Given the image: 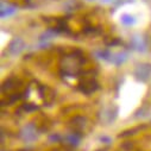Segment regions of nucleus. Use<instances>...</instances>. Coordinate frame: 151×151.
<instances>
[{
    "mask_svg": "<svg viewBox=\"0 0 151 151\" xmlns=\"http://www.w3.org/2000/svg\"><path fill=\"white\" fill-rule=\"evenodd\" d=\"M83 62H85V58L81 51L70 52L69 55L63 56L61 60V63H60L61 73L69 78L78 76L81 73Z\"/></svg>",
    "mask_w": 151,
    "mask_h": 151,
    "instance_id": "1",
    "label": "nucleus"
},
{
    "mask_svg": "<svg viewBox=\"0 0 151 151\" xmlns=\"http://www.w3.org/2000/svg\"><path fill=\"white\" fill-rule=\"evenodd\" d=\"M98 56L101 60L107 61L108 63H112L114 65H120V64L125 63L129 60V51L122 50V51H118V52H113L109 49H105V50L98 51Z\"/></svg>",
    "mask_w": 151,
    "mask_h": 151,
    "instance_id": "2",
    "label": "nucleus"
},
{
    "mask_svg": "<svg viewBox=\"0 0 151 151\" xmlns=\"http://www.w3.org/2000/svg\"><path fill=\"white\" fill-rule=\"evenodd\" d=\"M40 136V131L37 129L33 124H27L25 125L20 132H19V137L25 142V143H31V142H35Z\"/></svg>",
    "mask_w": 151,
    "mask_h": 151,
    "instance_id": "3",
    "label": "nucleus"
},
{
    "mask_svg": "<svg viewBox=\"0 0 151 151\" xmlns=\"http://www.w3.org/2000/svg\"><path fill=\"white\" fill-rule=\"evenodd\" d=\"M119 108L116 105H111L108 107H105L100 112V120L105 124H112L118 117Z\"/></svg>",
    "mask_w": 151,
    "mask_h": 151,
    "instance_id": "4",
    "label": "nucleus"
},
{
    "mask_svg": "<svg viewBox=\"0 0 151 151\" xmlns=\"http://www.w3.org/2000/svg\"><path fill=\"white\" fill-rule=\"evenodd\" d=\"M134 78L137 81L146 82L151 78V64L150 63H140L134 69Z\"/></svg>",
    "mask_w": 151,
    "mask_h": 151,
    "instance_id": "5",
    "label": "nucleus"
},
{
    "mask_svg": "<svg viewBox=\"0 0 151 151\" xmlns=\"http://www.w3.org/2000/svg\"><path fill=\"white\" fill-rule=\"evenodd\" d=\"M98 88H99V85H98L95 78H93V76H91V78H85V79H82V80L80 81V83H79V89H80L82 93L87 94V95L94 93Z\"/></svg>",
    "mask_w": 151,
    "mask_h": 151,
    "instance_id": "6",
    "label": "nucleus"
},
{
    "mask_svg": "<svg viewBox=\"0 0 151 151\" xmlns=\"http://www.w3.org/2000/svg\"><path fill=\"white\" fill-rule=\"evenodd\" d=\"M20 83H22L20 80H18L17 78H10V79H7L3 83V86H1V93H3V95L6 96V95L16 94L14 92L17 89H19Z\"/></svg>",
    "mask_w": 151,
    "mask_h": 151,
    "instance_id": "7",
    "label": "nucleus"
},
{
    "mask_svg": "<svg viewBox=\"0 0 151 151\" xmlns=\"http://www.w3.org/2000/svg\"><path fill=\"white\" fill-rule=\"evenodd\" d=\"M71 130L73 132L80 134L81 137L87 132V127H88V122L86 118L83 117H76L74 118L73 122H71Z\"/></svg>",
    "mask_w": 151,
    "mask_h": 151,
    "instance_id": "8",
    "label": "nucleus"
},
{
    "mask_svg": "<svg viewBox=\"0 0 151 151\" xmlns=\"http://www.w3.org/2000/svg\"><path fill=\"white\" fill-rule=\"evenodd\" d=\"M130 47L132 50H136L138 52H144L147 49V40L140 35H136L131 38Z\"/></svg>",
    "mask_w": 151,
    "mask_h": 151,
    "instance_id": "9",
    "label": "nucleus"
},
{
    "mask_svg": "<svg viewBox=\"0 0 151 151\" xmlns=\"http://www.w3.org/2000/svg\"><path fill=\"white\" fill-rule=\"evenodd\" d=\"M24 49H25V43H24V41L22 38H19V37H16V38H13L10 42L9 48H7L10 55H12V56L20 55L24 51Z\"/></svg>",
    "mask_w": 151,
    "mask_h": 151,
    "instance_id": "10",
    "label": "nucleus"
},
{
    "mask_svg": "<svg viewBox=\"0 0 151 151\" xmlns=\"http://www.w3.org/2000/svg\"><path fill=\"white\" fill-rule=\"evenodd\" d=\"M38 92H40V94H41L42 100H43L44 104H47L48 106H49L50 104H52V101L55 100V93H54L52 89H50L49 87H47V86H40Z\"/></svg>",
    "mask_w": 151,
    "mask_h": 151,
    "instance_id": "11",
    "label": "nucleus"
},
{
    "mask_svg": "<svg viewBox=\"0 0 151 151\" xmlns=\"http://www.w3.org/2000/svg\"><path fill=\"white\" fill-rule=\"evenodd\" d=\"M55 36H56V32H55L52 29H49V30H47L45 32H43V33L41 35V37H40V44H41V47H42V48L48 47V45L50 44L51 40L54 38Z\"/></svg>",
    "mask_w": 151,
    "mask_h": 151,
    "instance_id": "12",
    "label": "nucleus"
},
{
    "mask_svg": "<svg viewBox=\"0 0 151 151\" xmlns=\"http://www.w3.org/2000/svg\"><path fill=\"white\" fill-rule=\"evenodd\" d=\"M16 12H17V7H16L14 5L5 4L4 1L1 3V10H0V16H1V18L11 17V16H13Z\"/></svg>",
    "mask_w": 151,
    "mask_h": 151,
    "instance_id": "13",
    "label": "nucleus"
},
{
    "mask_svg": "<svg viewBox=\"0 0 151 151\" xmlns=\"http://www.w3.org/2000/svg\"><path fill=\"white\" fill-rule=\"evenodd\" d=\"M80 139H81V136L75 133V132H71L69 134H67L64 138H63V142L70 146H78L79 143H80Z\"/></svg>",
    "mask_w": 151,
    "mask_h": 151,
    "instance_id": "14",
    "label": "nucleus"
},
{
    "mask_svg": "<svg viewBox=\"0 0 151 151\" xmlns=\"http://www.w3.org/2000/svg\"><path fill=\"white\" fill-rule=\"evenodd\" d=\"M120 22L125 26H132V25L136 24V18L131 14H123L122 18H120Z\"/></svg>",
    "mask_w": 151,
    "mask_h": 151,
    "instance_id": "15",
    "label": "nucleus"
},
{
    "mask_svg": "<svg viewBox=\"0 0 151 151\" xmlns=\"http://www.w3.org/2000/svg\"><path fill=\"white\" fill-rule=\"evenodd\" d=\"M37 108H38V106H36L33 104H25V106H24L25 111H36Z\"/></svg>",
    "mask_w": 151,
    "mask_h": 151,
    "instance_id": "16",
    "label": "nucleus"
},
{
    "mask_svg": "<svg viewBox=\"0 0 151 151\" xmlns=\"http://www.w3.org/2000/svg\"><path fill=\"white\" fill-rule=\"evenodd\" d=\"M100 140H101L102 143H105V144H109V143H111V138H108V137H106V136L100 137Z\"/></svg>",
    "mask_w": 151,
    "mask_h": 151,
    "instance_id": "17",
    "label": "nucleus"
},
{
    "mask_svg": "<svg viewBox=\"0 0 151 151\" xmlns=\"http://www.w3.org/2000/svg\"><path fill=\"white\" fill-rule=\"evenodd\" d=\"M102 3H105V4H109V3H114V1H117V0H101Z\"/></svg>",
    "mask_w": 151,
    "mask_h": 151,
    "instance_id": "18",
    "label": "nucleus"
},
{
    "mask_svg": "<svg viewBox=\"0 0 151 151\" xmlns=\"http://www.w3.org/2000/svg\"><path fill=\"white\" fill-rule=\"evenodd\" d=\"M91 1H92V0H91Z\"/></svg>",
    "mask_w": 151,
    "mask_h": 151,
    "instance_id": "19",
    "label": "nucleus"
}]
</instances>
